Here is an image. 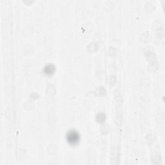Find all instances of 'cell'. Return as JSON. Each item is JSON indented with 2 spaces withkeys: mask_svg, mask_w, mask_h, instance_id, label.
Masks as SVG:
<instances>
[{
  "mask_svg": "<svg viewBox=\"0 0 165 165\" xmlns=\"http://www.w3.org/2000/svg\"><path fill=\"white\" fill-rule=\"evenodd\" d=\"M79 138L78 134L75 132H70L67 136V139L68 142L72 144H75L77 143L79 141Z\"/></svg>",
  "mask_w": 165,
  "mask_h": 165,
  "instance_id": "1",
  "label": "cell"
}]
</instances>
